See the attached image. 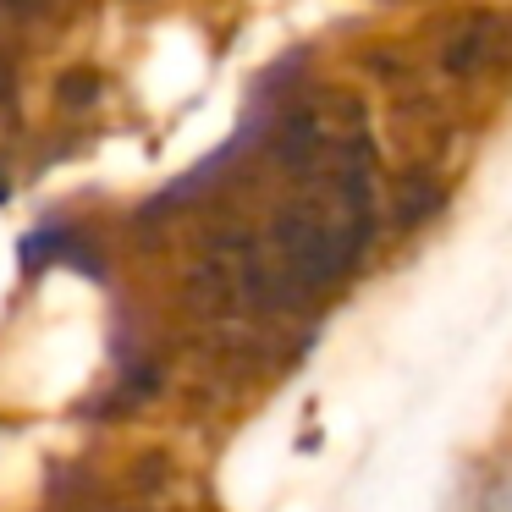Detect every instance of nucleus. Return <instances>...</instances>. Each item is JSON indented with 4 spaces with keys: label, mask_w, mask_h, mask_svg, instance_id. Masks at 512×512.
<instances>
[{
    "label": "nucleus",
    "mask_w": 512,
    "mask_h": 512,
    "mask_svg": "<svg viewBox=\"0 0 512 512\" xmlns=\"http://www.w3.org/2000/svg\"><path fill=\"white\" fill-rule=\"evenodd\" d=\"M501 61H512V17H496V12L463 17L441 45V72L446 78H463V83L496 72Z\"/></svg>",
    "instance_id": "nucleus-1"
},
{
    "label": "nucleus",
    "mask_w": 512,
    "mask_h": 512,
    "mask_svg": "<svg viewBox=\"0 0 512 512\" xmlns=\"http://www.w3.org/2000/svg\"><path fill=\"white\" fill-rule=\"evenodd\" d=\"M12 100V67H6V61H0V105Z\"/></svg>",
    "instance_id": "nucleus-4"
},
{
    "label": "nucleus",
    "mask_w": 512,
    "mask_h": 512,
    "mask_svg": "<svg viewBox=\"0 0 512 512\" xmlns=\"http://www.w3.org/2000/svg\"><path fill=\"white\" fill-rule=\"evenodd\" d=\"M39 6H45V0H0V12L6 17H28V12H39Z\"/></svg>",
    "instance_id": "nucleus-3"
},
{
    "label": "nucleus",
    "mask_w": 512,
    "mask_h": 512,
    "mask_svg": "<svg viewBox=\"0 0 512 512\" xmlns=\"http://www.w3.org/2000/svg\"><path fill=\"white\" fill-rule=\"evenodd\" d=\"M50 512H171V507H155V501H144V507H133V501H94V496H61V501H50Z\"/></svg>",
    "instance_id": "nucleus-2"
}]
</instances>
